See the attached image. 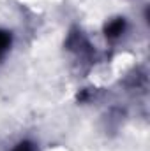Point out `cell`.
<instances>
[{
    "instance_id": "1",
    "label": "cell",
    "mask_w": 150,
    "mask_h": 151,
    "mask_svg": "<svg viewBox=\"0 0 150 151\" xmlns=\"http://www.w3.org/2000/svg\"><path fill=\"white\" fill-rule=\"evenodd\" d=\"M125 32V19L124 18H115L104 27V34L108 39H117Z\"/></svg>"
},
{
    "instance_id": "2",
    "label": "cell",
    "mask_w": 150,
    "mask_h": 151,
    "mask_svg": "<svg viewBox=\"0 0 150 151\" xmlns=\"http://www.w3.org/2000/svg\"><path fill=\"white\" fill-rule=\"evenodd\" d=\"M9 46H11V34L5 30H0V58L9 49Z\"/></svg>"
},
{
    "instance_id": "3",
    "label": "cell",
    "mask_w": 150,
    "mask_h": 151,
    "mask_svg": "<svg viewBox=\"0 0 150 151\" xmlns=\"http://www.w3.org/2000/svg\"><path fill=\"white\" fill-rule=\"evenodd\" d=\"M12 151H36V146L30 141H21L20 144H16V148Z\"/></svg>"
}]
</instances>
